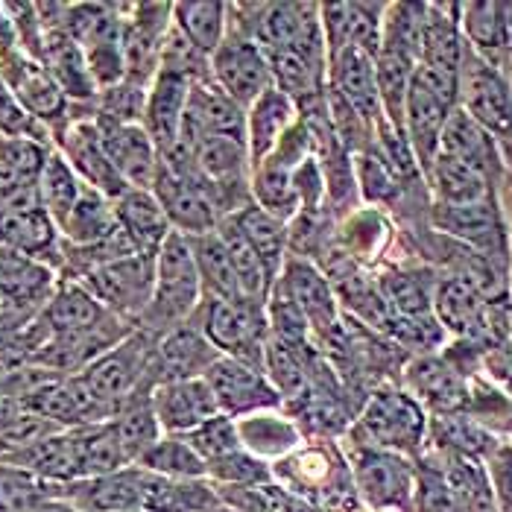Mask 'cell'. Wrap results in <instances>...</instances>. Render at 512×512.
Listing matches in <instances>:
<instances>
[{"instance_id":"cell-54","label":"cell","mask_w":512,"mask_h":512,"mask_svg":"<svg viewBox=\"0 0 512 512\" xmlns=\"http://www.w3.org/2000/svg\"><path fill=\"white\" fill-rule=\"evenodd\" d=\"M129 512H150V510H129Z\"/></svg>"},{"instance_id":"cell-49","label":"cell","mask_w":512,"mask_h":512,"mask_svg":"<svg viewBox=\"0 0 512 512\" xmlns=\"http://www.w3.org/2000/svg\"><path fill=\"white\" fill-rule=\"evenodd\" d=\"M486 474L498 512H512V445H495V451L486 457Z\"/></svg>"},{"instance_id":"cell-43","label":"cell","mask_w":512,"mask_h":512,"mask_svg":"<svg viewBox=\"0 0 512 512\" xmlns=\"http://www.w3.org/2000/svg\"><path fill=\"white\" fill-rule=\"evenodd\" d=\"M223 504L235 507L237 512H322L311 501L299 498L296 492L284 489L281 483H258V486H237L226 489L217 486Z\"/></svg>"},{"instance_id":"cell-56","label":"cell","mask_w":512,"mask_h":512,"mask_svg":"<svg viewBox=\"0 0 512 512\" xmlns=\"http://www.w3.org/2000/svg\"><path fill=\"white\" fill-rule=\"evenodd\" d=\"M495 512H498V510H495Z\"/></svg>"},{"instance_id":"cell-9","label":"cell","mask_w":512,"mask_h":512,"mask_svg":"<svg viewBox=\"0 0 512 512\" xmlns=\"http://www.w3.org/2000/svg\"><path fill=\"white\" fill-rule=\"evenodd\" d=\"M460 109L492 138L512 141V88L507 74L466 44L460 65Z\"/></svg>"},{"instance_id":"cell-42","label":"cell","mask_w":512,"mask_h":512,"mask_svg":"<svg viewBox=\"0 0 512 512\" xmlns=\"http://www.w3.org/2000/svg\"><path fill=\"white\" fill-rule=\"evenodd\" d=\"M135 466L161 474V477H173V480H202V477H208L205 460L188 445L185 436L164 434Z\"/></svg>"},{"instance_id":"cell-6","label":"cell","mask_w":512,"mask_h":512,"mask_svg":"<svg viewBox=\"0 0 512 512\" xmlns=\"http://www.w3.org/2000/svg\"><path fill=\"white\" fill-rule=\"evenodd\" d=\"M357 498L375 512H416V469L404 454L355 445L349 460Z\"/></svg>"},{"instance_id":"cell-41","label":"cell","mask_w":512,"mask_h":512,"mask_svg":"<svg viewBox=\"0 0 512 512\" xmlns=\"http://www.w3.org/2000/svg\"><path fill=\"white\" fill-rule=\"evenodd\" d=\"M85 185L74 173V167L62 158V153L53 147V153L47 158L39 179V197L44 211L50 214V220L56 223V229L68 220V214L74 211V205L82 197Z\"/></svg>"},{"instance_id":"cell-47","label":"cell","mask_w":512,"mask_h":512,"mask_svg":"<svg viewBox=\"0 0 512 512\" xmlns=\"http://www.w3.org/2000/svg\"><path fill=\"white\" fill-rule=\"evenodd\" d=\"M208 477L214 480V486H226V489H237V486H258V483H270L273 480V469L258 460L249 451H235L217 463L208 466Z\"/></svg>"},{"instance_id":"cell-24","label":"cell","mask_w":512,"mask_h":512,"mask_svg":"<svg viewBox=\"0 0 512 512\" xmlns=\"http://www.w3.org/2000/svg\"><path fill=\"white\" fill-rule=\"evenodd\" d=\"M39 62L50 71V77L56 79V85L65 91V97L74 106L94 109V103L100 97V88L91 77V68L85 62L82 47L68 33H47Z\"/></svg>"},{"instance_id":"cell-14","label":"cell","mask_w":512,"mask_h":512,"mask_svg":"<svg viewBox=\"0 0 512 512\" xmlns=\"http://www.w3.org/2000/svg\"><path fill=\"white\" fill-rule=\"evenodd\" d=\"M220 357L223 355L211 346V340L202 334V328L191 319V322L176 325V328H170L161 337H156V349H153V357H150L147 381L156 390L158 384H170V381L205 378L208 369Z\"/></svg>"},{"instance_id":"cell-22","label":"cell","mask_w":512,"mask_h":512,"mask_svg":"<svg viewBox=\"0 0 512 512\" xmlns=\"http://www.w3.org/2000/svg\"><path fill=\"white\" fill-rule=\"evenodd\" d=\"M460 30L477 56L504 71L512 56V3H463Z\"/></svg>"},{"instance_id":"cell-32","label":"cell","mask_w":512,"mask_h":512,"mask_svg":"<svg viewBox=\"0 0 512 512\" xmlns=\"http://www.w3.org/2000/svg\"><path fill=\"white\" fill-rule=\"evenodd\" d=\"M434 223L445 235L460 237L477 249H498L501 235H504L501 217L492 199L474 202V205H436Z\"/></svg>"},{"instance_id":"cell-48","label":"cell","mask_w":512,"mask_h":512,"mask_svg":"<svg viewBox=\"0 0 512 512\" xmlns=\"http://www.w3.org/2000/svg\"><path fill=\"white\" fill-rule=\"evenodd\" d=\"M355 179L357 185H360V191H363V197L372 199V202H390L398 194V179H395L390 164L381 158L378 150L360 153Z\"/></svg>"},{"instance_id":"cell-12","label":"cell","mask_w":512,"mask_h":512,"mask_svg":"<svg viewBox=\"0 0 512 512\" xmlns=\"http://www.w3.org/2000/svg\"><path fill=\"white\" fill-rule=\"evenodd\" d=\"M211 82L240 109H249L264 91L273 88L270 59L252 39L229 33L211 56Z\"/></svg>"},{"instance_id":"cell-27","label":"cell","mask_w":512,"mask_h":512,"mask_svg":"<svg viewBox=\"0 0 512 512\" xmlns=\"http://www.w3.org/2000/svg\"><path fill=\"white\" fill-rule=\"evenodd\" d=\"M237 436L243 451L255 454L258 460H284L293 454L302 442V431L290 416H281L278 410H258L249 416L235 419Z\"/></svg>"},{"instance_id":"cell-19","label":"cell","mask_w":512,"mask_h":512,"mask_svg":"<svg viewBox=\"0 0 512 512\" xmlns=\"http://www.w3.org/2000/svg\"><path fill=\"white\" fill-rule=\"evenodd\" d=\"M150 398H153V410H156L161 431L170 436L191 434L199 425L220 416V404L205 378L158 384Z\"/></svg>"},{"instance_id":"cell-45","label":"cell","mask_w":512,"mask_h":512,"mask_svg":"<svg viewBox=\"0 0 512 512\" xmlns=\"http://www.w3.org/2000/svg\"><path fill=\"white\" fill-rule=\"evenodd\" d=\"M147 91L144 85H135L123 79L118 85L100 91L94 103V120L100 123H141L147 109Z\"/></svg>"},{"instance_id":"cell-25","label":"cell","mask_w":512,"mask_h":512,"mask_svg":"<svg viewBox=\"0 0 512 512\" xmlns=\"http://www.w3.org/2000/svg\"><path fill=\"white\" fill-rule=\"evenodd\" d=\"M44 325L53 334H82V331H94L106 322H112L115 314H109L85 284H79L74 278H59L50 302L41 311Z\"/></svg>"},{"instance_id":"cell-2","label":"cell","mask_w":512,"mask_h":512,"mask_svg":"<svg viewBox=\"0 0 512 512\" xmlns=\"http://www.w3.org/2000/svg\"><path fill=\"white\" fill-rule=\"evenodd\" d=\"M457 106H460V74H448L431 65H416L407 91V106H404V138L425 173L436 161L445 123Z\"/></svg>"},{"instance_id":"cell-40","label":"cell","mask_w":512,"mask_h":512,"mask_svg":"<svg viewBox=\"0 0 512 512\" xmlns=\"http://www.w3.org/2000/svg\"><path fill=\"white\" fill-rule=\"evenodd\" d=\"M153 393H141L135 395L123 410H120L118 416L112 419V428H115V434H118L120 448L126 451V457H129V463L135 466L153 445H156L158 439L164 436L161 431V425H158L156 419V410H153Z\"/></svg>"},{"instance_id":"cell-30","label":"cell","mask_w":512,"mask_h":512,"mask_svg":"<svg viewBox=\"0 0 512 512\" xmlns=\"http://www.w3.org/2000/svg\"><path fill=\"white\" fill-rule=\"evenodd\" d=\"M460 6L434 3L425 15V33H422V59L419 65H431L448 74H460L466 44L460 30Z\"/></svg>"},{"instance_id":"cell-38","label":"cell","mask_w":512,"mask_h":512,"mask_svg":"<svg viewBox=\"0 0 512 512\" xmlns=\"http://www.w3.org/2000/svg\"><path fill=\"white\" fill-rule=\"evenodd\" d=\"M59 501V483L21 466L0 463V512H50Z\"/></svg>"},{"instance_id":"cell-7","label":"cell","mask_w":512,"mask_h":512,"mask_svg":"<svg viewBox=\"0 0 512 512\" xmlns=\"http://www.w3.org/2000/svg\"><path fill=\"white\" fill-rule=\"evenodd\" d=\"M91 290V296L109 311L138 328L141 316L147 311L156 287V255H126L118 261H109L103 267H94L82 278H74Z\"/></svg>"},{"instance_id":"cell-51","label":"cell","mask_w":512,"mask_h":512,"mask_svg":"<svg viewBox=\"0 0 512 512\" xmlns=\"http://www.w3.org/2000/svg\"><path fill=\"white\" fill-rule=\"evenodd\" d=\"M504 74H507V79H510V88H512V56H510V62L504 65Z\"/></svg>"},{"instance_id":"cell-4","label":"cell","mask_w":512,"mask_h":512,"mask_svg":"<svg viewBox=\"0 0 512 512\" xmlns=\"http://www.w3.org/2000/svg\"><path fill=\"white\" fill-rule=\"evenodd\" d=\"M273 477L322 512H349L357 504L352 466L325 445L296 448L273 466Z\"/></svg>"},{"instance_id":"cell-50","label":"cell","mask_w":512,"mask_h":512,"mask_svg":"<svg viewBox=\"0 0 512 512\" xmlns=\"http://www.w3.org/2000/svg\"><path fill=\"white\" fill-rule=\"evenodd\" d=\"M50 512H79V510H74V507H71V504H65V501H62V498H59V501H56V504H53V510Z\"/></svg>"},{"instance_id":"cell-11","label":"cell","mask_w":512,"mask_h":512,"mask_svg":"<svg viewBox=\"0 0 512 512\" xmlns=\"http://www.w3.org/2000/svg\"><path fill=\"white\" fill-rule=\"evenodd\" d=\"M53 147L62 153V158L74 167L82 185H88L91 191L109 197L112 202L120 199L129 185L123 182V176L118 173V167L112 164V158L103 147L100 129L94 123V115H79L74 118L56 138Z\"/></svg>"},{"instance_id":"cell-28","label":"cell","mask_w":512,"mask_h":512,"mask_svg":"<svg viewBox=\"0 0 512 512\" xmlns=\"http://www.w3.org/2000/svg\"><path fill=\"white\" fill-rule=\"evenodd\" d=\"M436 156L454 158V161H463L474 167L477 173H483L486 179L495 176L498 170V147H495V138L472 120L460 106L454 109V115L445 123V132H442V141H439V153Z\"/></svg>"},{"instance_id":"cell-1","label":"cell","mask_w":512,"mask_h":512,"mask_svg":"<svg viewBox=\"0 0 512 512\" xmlns=\"http://www.w3.org/2000/svg\"><path fill=\"white\" fill-rule=\"evenodd\" d=\"M202 305V278L191 237L170 232L156 255V287L138 328L161 337L164 331L191 322Z\"/></svg>"},{"instance_id":"cell-10","label":"cell","mask_w":512,"mask_h":512,"mask_svg":"<svg viewBox=\"0 0 512 512\" xmlns=\"http://www.w3.org/2000/svg\"><path fill=\"white\" fill-rule=\"evenodd\" d=\"M0 79L9 85V91L18 97V103L50 129L56 138L68 123L79 115H71L77 106L65 97V91L50 77V71L39 59H30L27 53L15 50L0 59Z\"/></svg>"},{"instance_id":"cell-3","label":"cell","mask_w":512,"mask_h":512,"mask_svg":"<svg viewBox=\"0 0 512 512\" xmlns=\"http://www.w3.org/2000/svg\"><path fill=\"white\" fill-rule=\"evenodd\" d=\"M153 349H156V337L150 331L135 328L129 337H123L106 355L88 363L74 378L85 387V393L94 401H100L115 419L135 395L153 393L147 381Z\"/></svg>"},{"instance_id":"cell-44","label":"cell","mask_w":512,"mask_h":512,"mask_svg":"<svg viewBox=\"0 0 512 512\" xmlns=\"http://www.w3.org/2000/svg\"><path fill=\"white\" fill-rule=\"evenodd\" d=\"M410 384L416 395L434 404L436 410H457L466 401V387L460 375L439 360H422L419 366H413Z\"/></svg>"},{"instance_id":"cell-23","label":"cell","mask_w":512,"mask_h":512,"mask_svg":"<svg viewBox=\"0 0 512 512\" xmlns=\"http://www.w3.org/2000/svg\"><path fill=\"white\" fill-rule=\"evenodd\" d=\"M299 120V106L290 94L281 88L264 91L249 109H246V150H249V164L252 170L270 156L278 147V141L293 129Z\"/></svg>"},{"instance_id":"cell-26","label":"cell","mask_w":512,"mask_h":512,"mask_svg":"<svg viewBox=\"0 0 512 512\" xmlns=\"http://www.w3.org/2000/svg\"><path fill=\"white\" fill-rule=\"evenodd\" d=\"M115 214H118L120 232L144 255H158L161 243L173 232L153 191L129 188L123 197L115 199Z\"/></svg>"},{"instance_id":"cell-5","label":"cell","mask_w":512,"mask_h":512,"mask_svg":"<svg viewBox=\"0 0 512 512\" xmlns=\"http://www.w3.org/2000/svg\"><path fill=\"white\" fill-rule=\"evenodd\" d=\"M428 434V416L419 398L401 390L375 393L357 419V445L413 454L422 448Z\"/></svg>"},{"instance_id":"cell-55","label":"cell","mask_w":512,"mask_h":512,"mask_svg":"<svg viewBox=\"0 0 512 512\" xmlns=\"http://www.w3.org/2000/svg\"><path fill=\"white\" fill-rule=\"evenodd\" d=\"M369 512H375V510H369Z\"/></svg>"},{"instance_id":"cell-17","label":"cell","mask_w":512,"mask_h":512,"mask_svg":"<svg viewBox=\"0 0 512 512\" xmlns=\"http://www.w3.org/2000/svg\"><path fill=\"white\" fill-rule=\"evenodd\" d=\"M144 480L141 466H129L103 477H85L59 486V498L79 512H129L144 510Z\"/></svg>"},{"instance_id":"cell-52","label":"cell","mask_w":512,"mask_h":512,"mask_svg":"<svg viewBox=\"0 0 512 512\" xmlns=\"http://www.w3.org/2000/svg\"><path fill=\"white\" fill-rule=\"evenodd\" d=\"M217 512H237V510H235V507H229V504H223V507H220Z\"/></svg>"},{"instance_id":"cell-37","label":"cell","mask_w":512,"mask_h":512,"mask_svg":"<svg viewBox=\"0 0 512 512\" xmlns=\"http://www.w3.org/2000/svg\"><path fill=\"white\" fill-rule=\"evenodd\" d=\"M173 27L197 47L214 56L229 36V6L226 3H173Z\"/></svg>"},{"instance_id":"cell-21","label":"cell","mask_w":512,"mask_h":512,"mask_svg":"<svg viewBox=\"0 0 512 512\" xmlns=\"http://www.w3.org/2000/svg\"><path fill=\"white\" fill-rule=\"evenodd\" d=\"M191 88L194 85L185 77L170 74V71H158L150 91H147V109H144L141 126L150 132L161 156L179 144V132H182Z\"/></svg>"},{"instance_id":"cell-16","label":"cell","mask_w":512,"mask_h":512,"mask_svg":"<svg viewBox=\"0 0 512 512\" xmlns=\"http://www.w3.org/2000/svg\"><path fill=\"white\" fill-rule=\"evenodd\" d=\"M0 246L62 270V235L41 202L0 208Z\"/></svg>"},{"instance_id":"cell-39","label":"cell","mask_w":512,"mask_h":512,"mask_svg":"<svg viewBox=\"0 0 512 512\" xmlns=\"http://www.w3.org/2000/svg\"><path fill=\"white\" fill-rule=\"evenodd\" d=\"M249 194H252L255 205H261L264 211H270L284 223H290L293 217L302 214V199L293 185V170L278 167L273 161H264L252 170Z\"/></svg>"},{"instance_id":"cell-46","label":"cell","mask_w":512,"mask_h":512,"mask_svg":"<svg viewBox=\"0 0 512 512\" xmlns=\"http://www.w3.org/2000/svg\"><path fill=\"white\" fill-rule=\"evenodd\" d=\"M185 439H188V445L197 451L199 457L205 460V466H211V463H217V460H223V457H229V454H235V451L243 448L240 436H237L235 419L226 416V413H220L211 422L199 425L197 431L185 434Z\"/></svg>"},{"instance_id":"cell-18","label":"cell","mask_w":512,"mask_h":512,"mask_svg":"<svg viewBox=\"0 0 512 512\" xmlns=\"http://www.w3.org/2000/svg\"><path fill=\"white\" fill-rule=\"evenodd\" d=\"M328 91H334L346 106H352L369 126H378L384 120L375 59L366 50L346 47L328 59Z\"/></svg>"},{"instance_id":"cell-35","label":"cell","mask_w":512,"mask_h":512,"mask_svg":"<svg viewBox=\"0 0 512 512\" xmlns=\"http://www.w3.org/2000/svg\"><path fill=\"white\" fill-rule=\"evenodd\" d=\"M118 214H115V202L97 191H91L85 185L82 197L74 205V211L68 214V220L59 226V235L65 246H74V249H88V246H97L103 240L118 232Z\"/></svg>"},{"instance_id":"cell-53","label":"cell","mask_w":512,"mask_h":512,"mask_svg":"<svg viewBox=\"0 0 512 512\" xmlns=\"http://www.w3.org/2000/svg\"><path fill=\"white\" fill-rule=\"evenodd\" d=\"M0 305H3V276H0Z\"/></svg>"},{"instance_id":"cell-29","label":"cell","mask_w":512,"mask_h":512,"mask_svg":"<svg viewBox=\"0 0 512 512\" xmlns=\"http://www.w3.org/2000/svg\"><path fill=\"white\" fill-rule=\"evenodd\" d=\"M434 311L439 322L454 334H480L483 328H489V311L480 284L472 276L445 278L436 287Z\"/></svg>"},{"instance_id":"cell-8","label":"cell","mask_w":512,"mask_h":512,"mask_svg":"<svg viewBox=\"0 0 512 512\" xmlns=\"http://www.w3.org/2000/svg\"><path fill=\"white\" fill-rule=\"evenodd\" d=\"M197 325L223 357L264 369L267 355V314L255 305H235L223 299H202Z\"/></svg>"},{"instance_id":"cell-36","label":"cell","mask_w":512,"mask_h":512,"mask_svg":"<svg viewBox=\"0 0 512 512\" xmlns=\"http://www.w3.org/2000/svg\"><path fill=\"white\" fill-rule=\"evenodd\" d=\"M425 176L431 179L436 205H474L492 199V188H489L492 179H486L483 173H477L463 161L436 156Z\"/></svg>"},{"instance_id":"cell-13","label":"cell","mask_w":512,"mask_h":512,"mask_svg":"<svg viewBox=\"0 0 512 512\" xmlns=\"http://www.w3.org/2000/svg\"><path fill=\"white\" fill-rule=\"evenodd\" d=\"M150 191L156 194L158 205L164 208L173 232L185 237L217 232L220 214L208 197V188L199 173H176L161 161Z\"/></svg>"},{"instance_id":"cell-20","label":"cell","mask_w":512,"mask_h":512,"mask_svg":"<svg viewBox=\"0 0 512 512\" xmlns=\"http://www.w3.org/2000/svg\"><path fill=\"white\" fill-rule=\"evenodd\" d=\"M103 138V147L112 158V164L118 167L123 182L129 188H141L150 191L153 179L161 164L156 141L150 138V132L141 123H100L94 120Z\"/></svg>"},{"instance_id":"cell-15","label":"cell","mask_w":512,"mask_h":512,"mask_svg":"<svg viewBox=\"0 0 512 512\" xmlns=\"http://www.w3.org/2000/svg\"><path fill=\"white\" fill-rule=\"evenodd\" d=\"M205 381L220 404V413L232 419L258 413V410H278L281 404V395L267 378V372L249 363H240L235 357H220L208 369Z\"/></svg>"},{"instance_id":"cell-31","label":"cell","mask_w":512,"mask_h":512,"mask_svg":"<svg viewBox=\"0 0 512 512\" xmlns=\"http://www.w3.org/2000/svg\"><path fill=\"white\" fill-rule=\"evenodd\" d=\"M237 232L243 235V240L255 249V255L267 264V270L273 273V278L278 281L284 264H287V240H290V232H287V223L273 217L270 211H264L261 205L249 202L246 208H240L237 214L226 217Z\"/></svg>"},{"instance_id":"cell-33","label":"cell","mask_w":512,"mask_h":512,"mask_svg":"<svg viewBox=\"0 0 512 512\" xmlns=\"http://www.w3.org/2000/svg\"><path fill=\"white\" fill-rule=\"evenodd\" d=\"M191 243H194L199 278H202V299H223V302H235V305H252L243 296L235 264L229 258V249H226L220 232L191 237Z\"/></svg>"},{"instance_id":"cell-34","label":"cell","mask_w":512,"mask_h":512,"mask_svg":"<svg viewBox=\"0 0 512 512\" xmlns=\"http://www.w3.org/2000/svg\"><path fill=\"white\" fill-rule=\"evenodd\" d=\"M278 281L290 293V299L299 305V311L314 328H328L334 322V293L328 278L316 270L314 264L290 258L281 270Z\"/></svg>"}]
</instances>
